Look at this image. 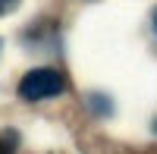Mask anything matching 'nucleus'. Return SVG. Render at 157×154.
<instances>
[{"mask_svg": "<svg viewBox=\"0 0 157 154\" xmlns=\"http://www.w3.org/2000/svg\"><path fill=\"white\" fill-rule=\"evenodd\" d=\"M154 29H157V13H154Z\"/></svg>", "mask_w": 157, "mask_h": 154, "instance_id": "2", "label": "nucleus"}, {"mask_svg": "<svg viewBox=\"0 0 157 154\" xmlns=\"http://www.w3.org/2000/svg\"><path fill=\"white\" fill-rule=\"evenodd\" d=\"M154 132H157V123H154Z\"/></svg>", "mask_w": 157, "mask_h": 154, "instance_id": "4", "label": "nucleus"}, {"mask_svg": "<svg viewBox=\"0 0 157 154\" xmlns=\"http://www.w3.org/2000/svg\"><path fill=\"white\" fill-rule=\"evenodd\" d=\"M66 91V79L57 69H32L19 82V98L25 101H47Z\"/></svg>", "mask_w": 157, "mask_h": 154, "instance_id": "1", "label": "nucleus"}, {"mask_svg": "<svg viewBox=\"0 0 157 154\" xmlns=\"http://www.w3.org/2000/svg\"><path fill=\"white\" fill-rule=\"evenodd\" d=\"M0 154H13V151H0Z\"/></svg>", "mask_w": 157, "mask_h": 154, "instance_id": "3", "label": "nucleus"}]
</instances>
